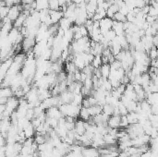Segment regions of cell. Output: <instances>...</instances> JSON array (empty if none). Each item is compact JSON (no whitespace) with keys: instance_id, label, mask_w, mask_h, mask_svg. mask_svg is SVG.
Masks as SVG:
<instances>
[{"instance_id":"9a60e30c","label":"cell","mask_w":158,"mask_h":157,"mask_svg":"<svg viewBox=\"0 0 158 157\" xmlns=\"http://www.w3.org/2000/svg\"><path fill=\"white\" fill-rule=\"evenodd\" d=\"M11 96H13V93L10 87H0V97L9 98Z\"/></svg>"},{"instance_id":"7a4b0ae2","label":"cell","mask_w":158,"mask_h":157,"mask_svg":"<svg viewBox=\"0 0 158 157\" xmlns=\"http://www.w3.org/2000/svg\"><path fill=\"white\" fill-rule=\"evenodd\" d=\"M36 43V41H35V37L33 36H27L23 39L21 43V46H22V49H23L26 53L29 51L33 50V46H35Z\"/></svg>"},{"instance_id":"8d00e7d4","label":"cell","mask_w":158,"mask_h":157,"mask_svg":"<svg viewBox=\"0 0 158 157\" xmlns=\"http://www.w3.org/2000/svg\"><path fill=\"white\" fill-rule=\"evenodd\" d=\"M81 107H84V108H88L90 107V103L88 102V99H87V97H84L83 99H82V102H81Z\"/></svg>"},{"instance_id":"484cf974","label":"cell","mask_w":158,"mask_h":157,"mask_svg":"<svg viewBox=\"0 0 158 157\" xmlns=\"http://www.w3.org/2000/svg\"><path fill=\"white\" fill-rule=\"evenodd\" d=\"M46 122L51 127L53 130H55L57 127L58 126V119L56 118H51V117H46Z\"/></svg>"},{"instance_id":"d6a6232c","label":"cell","mask_w":158,"mask_h":157,"mask_svg":"<svg viewBox=\"0 0 158 157\" xmlns=\"http://www.w3.org/2000/svg\"><path fill=\"white\" fill-rule=\"evenodd\" d=\"M117 108H118V110H119L120 116H126L128 113H129V111H128L127 107L124 106V104H122L121 103H119V104L117 106Z\"/></svg>"},{"instance_id":"7c38bea8","label":"cell","mask_w":158,"mask_h":157,"mask_svg":"<svg viewBox=\"0 0 158 157\" xmlns=\"http://www.w3.org/2000/svg\"><path fill=\"white\" fill-rule=\"evenodd\" d=\"M57 24H58V27H59L60 29H62L64 32H65V31H67V30L70 29V28H71V26L73 25V23H71V22L70 21V20H69V19L64 18V17L59 20V22H58Z\"/></svg>"},{"instance_id":"4fadbf2b","label":"cell","mask_w":158,"mask_h":157,"mask_svg":"<svg viewBox=\"0 0 158 157\" xmlns=\"http://www.w3.org/2000/svg\"><path fill=\"white\" fill-rule=\"evenodd\" d=\"M88 109V113L90 116H94L97 115L102 114V106L99 104H95V106H92L87 108Z\"/></svg>"},{"instance_id":"d4e9b609","label":"cell","mask_w":158,"mask_h":157,"mask_svg":"<svg viewBox=\"0 0 158 157\" xmlns=\"http://www.w3.org/2000/svg\"><path fill=\"white\" fill-rule=\"evenodd\" d=\"M147 56H148V57L150 58V60H153V59H157L158 52H157L156 46H153L151 49H150V50L148 51V53H147Z\"/></svg>"},{"instance_id":"ab89813d","label":"cell","mask_w":158,"mask_h":157,"mask_svg":"<svg viewBox=\"0 0 158 157\" xmlns=\"http://www.w3.org/2000/svg\"><path fill=\"white\" fill-rule=\"evenodd\" d=\"M141 153H133V154L130 155L129 157H141Z\"/></svg>"},{"instance_id":"6da1fadb","label":"cell","mask_w":158,"mask_h":157,"mask_svg":"<svg viewBox=\"0 0 158 157\" xmlns=\"http://www.w3.org/2000/svg\"><path fill=\"white\" fill-rule=\"evenodd\" d=\"M21 11H23V9H22L21 4H19V5H13V6L9 7V13H7V18L9 19V20L12 22V23H13L14 20L18 18V16L20 14Z\"/></svg>"},{"instance_id":"f35d334b","label":"cell","mask_w":158,"mask_h":157,"mask_svg":"<svg viewBox=\"0 0 158 157\" xmlns=\"http://www.w3.org/2000/svg\"><path fill=\"white\" fill-rule=\"evenodd\" d=\"M5 109H6L5 104H0V116H2V114L4 113Z\"/></svg>"},{"instance_id":"8fae6325","label":"cell","mask_w":158,"mask_h":157,"mask_svg":"<svg viewBox=\"0 0 158 157\" xmlns=\"http://www.w3.org/2000/svg\"><path fill=\"white\" fill-rule=\"evenodd\" d=\"M73 64L76 67V69H79V70H82L84 69L85 67V63H84V60L82 56L80 55V54H76L74 55V59H73Z\"/></svg>"},{"instance_id":"8992f818","label":"cell","mask_w":158,"mask_h":157,"mask_svg":"<svg viewBox=\"0 0 158 157\" xmlns=\"http://www.w3.org/2000/svg\"><path fill=\"white\" fill-rule=\"evenodd\" d=\"M74 132L76 135L81 136L85 133L86 130L84 127V121H82L81 119H76L75 121V126H74Z\"/></svg>"},{"instance_id":"60d3db41","label":"cell","mask_w":158,"mask_h":157,"mask_svg":"<svg viewBox=\"0 0 158 157\" xmlns=\"http://www.w3.org/2000/svg\"><path fill=\"white\" fill-rule=\"evenodd\" d=\"M150 1H151V0H144V2H145V4H146V5H149Z\"/></svg>"},{"instance_id":"ba28073f","label":"cell","mask_w":158,"mask_h":157,"mask_svg":"<svg viewBox=\"0 0 158 157\" xmlns=\"http://www.w3.org/2000/svg\"><path fill=\"white\" fill-rule=\"evenodd\" d=\"M112 30L115 32L117 36H120V35H124L125 34L123 22H118V21H116V20H113Z\"/></svg>"},{"instance_id":"e0dca14e","label":"cell","mask_w":158,"mask_h":157,"mask_svg":"<svg viewBox=\"0 0 158 157\" xmlns=\"http://www.w3.org/2000/svg\"><path fill=\"white\" fill-rule=\"evenodd\" d=\"M23 131H24V134H25V137H26V139L27 138H33V137H34V135H35V129L33 128V126L30 123L26 128L23 130Z\"/></svg>"},{"instance_id":"d590c367","label":"cell","mask_w":158,"mask_h":157,"mask_svg":"<svg viewBox=\"0 0 158 157\" xmlns=\"http://www.w3.org/2000/svg\"><path fill=\"white\" fill-rule=\"evenodd\" d=\"M134 5L135 7H139V9H142L146 4L144 2V0H134Z\"/></svg>"},{"instance_id":"277c9868","label":"cell","mask_w":158,"mask_h":157,"mask_svg":"<svg viewBox=\"0 0 158 157\" xmlns=\"http://www.w3.org/2000/svg\"><path fill=\"white\" fill-rule=\"evenodd\" d=\"M81 154L83 157H100L98 149L93 147H83L81 150Z\"/></svg>"},{"instance_id":"74e56055","label":"cell","mask_w":158,"mask_h":157,"mask_svg":"<svg viewBox=\"0 0 158 157\" xmlns=\"http://www.w3.org/2000/svg\"><path fill=\"white\" fill-rule=\"evenodd\" d=\"M152 154H153V152L151 150H148V151L141 153V157H152Z\"/></svg>"},{"instance_id":"3957f363","label":"cell","mask_w":158,"mask_h":157,"mask_svg":"<svg viewBox=\"0 0 158 157\" xmlns=\"http://www.w3.org/2000/svg\"><path fill=\"white\" fill-rule=\"evenodd\" d=\"M112 24H113V20L110 18L105 17L99 21V28H100V32L102 34H104L107 32H108L109 30L112 29Z\"/></svg>"},{"instance_id":"83f0119b","label":"cell","mask_w":158,"mask_h":157,"mask_svg":"<svg viewBox=\"0 0 158 157\" xmlns=\"http://www.w3.org/2000/svg\"><path fill=\"white\" fill-rule=\"evenodd\" d=\"M104 35V38L105 39V40H107L108 42H111L113 39L115 38V37L117 36L116 35V33H115V32L113 31V30L111 29V30H109L108 32H107L104 34H103Z\"/></svg>"},{"instance_id":"5bb4252c","label":"cell","mask_w":158,"mask_h":157,"mask_svg":"<svg viewBox=\"0 0 158 157\" xmlns=\"http://www.w3.org/2000/svg\"><path fill=\"white\" fill-rule=\"evenodd\" d=\"M99 70L101 73V77L104 79H107L109 74H110V71H111L110 65L109 64H102L101 67L99 68Z\"/></svg>"},{"instance_id":"4dcf8cb0","label":"cell","mask_w":158,"mask_h":157,"mask_svg":"<svg viewBox=\"0 0 158 157\" xmlns=\"http://www.w3.org/2000/svg\"><path fill=\"white\" fill-rule=\"evenodd\" d=\"M76 70L77 69L73 62H66V71L67 73H74Z\"/></svg>"},{"instance_id":"e575fe53","label":"cell","mask_w":158,"mask_h":157,"mask_svg":"<svg viewBox=\"0 0 158 157\" xmlns=\"http://www.w3.org/2000/svg\"><path fill=\"white\" fill-rule=\"evenodd\" d=\"M79 33H80V35L82 37H85V36H89V33H88V31L87 29L85 28L84 25H81V26H79V29H78Z\"/></svg>"},{"instance_id":"f1b7e54d","label":"cell","mask_w":158,"mask_h":157,"mask_svg":"<svg viewBox=\"0 0 158 157\" xmlns=\"http://www.w3.org/2000/svg\"><path fill=\"white\" fill-rule=\"evenodd\" d=\"M129 127V121H128L127 116H120V123H119V128L121 129H127Z\"/></svg>"},{"instance_id":"603a6c76","label":"cell","mask_w":158,"mask_h":157,"mask_svg":"<svg viewBox=\"0 0 158 157\" xmlns=\"http://www.w3.org/2000/svg\"><path fill=\"white\" fill-rule=\"evenodd\" d=\"M33 141H34V143H35L37 145H40V144L46 143V141H47L46 135V136H43V135H38V134H36V135H34Z\"/></svg>"},{"instance_id":"30bf717a","label":"cell","mask_w":158,"mask_h":157,"mask_svg":"<svg viewBox=\"0 0 158 157\" xmlns=\"http://www.w3.org/2000/svg\"><path fill=\"white\" fill-rule=\"evenodd\" d=\"M120 116H110L107 120V127L110 129H119Z\"/></svg>"},{"instance_id":"44dd1931","label":"cell","mask_w":158,"mask_h":157,"mask_svg":"<svg viewBox=\"0 0 158 157\" xmlns=\"http://www.w3.org/2000/svg\"><path fill=\"white\" fill-rule=\"evenodd\" d=\"M102 65V59H101V55H97L93 56V59L91 63V66L93 69H99Z\"/></svg>"},{"instance_id":"ac0fdd59","label":"cell","mask_w":158,"mask_h":157,"mask_svg":"<svg viewBox=\"0 0 158 157\" xmlns=\"http://www.w3.org/2000/svg\"><path fill=\"white\" fill-rule=\"evenodd\" d=\"M150 104H157L158 102V93H149L146 96V99H145Z\"/></svg>"},{"instance_id":"d6986e66","label":"cell","mask_w":158,"mask_h":157,"mask_svg":"<svg viewBox=\"0 0 158 157\" xmlns=\"http://www.w3.org/2000/svg\"><path fill=\"white\" fill-rule=\"evenodd\" d=\"M79 117L80 119H81L82 121H88L90 119V115L88 113V109L84 108V107H80V113H79Z\"/></svg>"},{"instance_id":"52a82bcc","label":"cell","mask_w":158,"mask_h":157,"mask_svg":"<svg viewBox=\"0 0 158 157\" xmlns=\"http://www.w3.org/2000/svg\"><path fill=\"white\" fill-rule=\"evenodd\" d=\"M49 17L53 24H57L59 20L63 18V12L61 10H50L49 9Z\"/></svg>"},{"instance_id":"cb8c5ba5","label":"cell","mask_w":158,"mask_h":157,"mask_svg":"<svg viewBox=\"0 0 158 157\" xmlns=\"http://www.w3.org/2000/svg\"><path fill=\"white\" fill-rule=\"evenodd\" d=\"M48 9L50 10H59L60 6L58 0H48Z\"/></svg>"},{"instance_id":"f546056e","label":"cell","mask_w":158,"mask_h":157,"mask_svg":"<svg viewBox=\"0 0 158 157\" xmlns=\"http://www.w3.org/2000/svg\"><path fill=\"white\" fill-rule=\"evenodd\" d=\"M9 7L7 6H2L0 7V19L3 20L7 16V13H9Z\"/></svg>"},{"instance_id":"5b68a950","label":"cell","mask_w":158,"mask_h":157,"mask_svg":"<svg viewBox=\"0 0 158 157\" xmlns=\"http://www.w3.org/2000/svg\"><path fill=\"white\" fill-rule=\"evenodd\" d=\"M46 117H51V118H56V119H59L61 118L63 116L60 112L59 108L57 106H52L48 109L46 110Z\"/></svg>"},{"instance_id":"ffe728a7","label":"cell","mask_w":158,"mask_h":157,"mask_svg":"<svg viewBox=\"0 0 158 157\" xmlns=\"http://www.w3.org/2000/svg\"><path fill=\"white\" fill-rule=\"evenodd\" d=\"M118 7L116 6V5H114V4H111L110 6H109V7L107 9V18H110V19H112L113 18V16L118 11Z\"/></svg>"},{"instance_id":"1f68e13d","label":"cell","mask_w":158,"mask_h":157,"mask_svg":"<svg viewBox=\"0 0 158 157\" xmlns=\"http://www.w3.org/2000/svg\"><path fill=\"white\" fill-rule=\"evenodd\" d=\"M109 65H110L111 70H117V69H118L120 68H122V67H121V62L117 60V59H115V60L113 61L112 63H110Z\"/></svg>"},{"instance_id":"7402d4cb","label":"cell","mask_w":158,"mask_h":157,"mask_svg":"<svg viewBox=\"0 0 158 157\" xmlns=\"http://www.w3.org/2000/svg\"><path fill=\"white\" fill-rule=\"evenodd\" d=\"M113 111H114V107L109 103H105L102 106V113L107 115L109 116L113 115Z\"/></svg>"},{"instance_id":"b9f144b4","label":"cell","mask_w":158,"mask_h":157,"mask_svg":"<svg viewBox=\"0 0 158 157\" xmlns=\"http://www.w3.org/2000/svg\"><path fill=\"white\" fill-rule=\"evenodd\" d=\"M0 20H1V19H0Z\"/></svg>"},{"instance_id":"836d02e7","label":"cell","mask_w":158,"mask_h":157,"mask_svg":"<svg viewBox=\"0 0 158 157\" xmlns=\"http://www.w3.org/2000/svg\"><path fill=\"white\" fill-rule=\"evenodd\" d=\"M150 6V5H149ZM157 14H158V9H155V7L150 6L149 7V11L147 13L148 16H152V17H155L157 18Z\"/></svg>"},{"instance_id":"9c48e42d","label":"cell","mask_w":158,"mask_h":157,"mask_svg":"<svg viewBox=\"0 0 158 157\" xmlns=\"http://www.w3.org/2000/svg\"><path fill=\"white\" fill-rule=\"evenodd\" d=\"M73 96H74V94L71 92L67 90V91L59 94V98H60V101L62 102V103H71V102L73 100Z\"/></svg>"},{"instance_id":"2e32d148","label":"cell","mask_w":158,"mask_h":157,"mask_svg":"<svg viewBox=\"0 0 158 157\" xmlns=\"http://www.w3.org/2000/svg\"><path fill=\"white\" fill-rule=\"evenodd\" d=\"M103 140L104 141V143L105 145H113V144H117V140L115 138V137H113L111 136L110 134H105V135L103 136Z\"/></svg>"},{"instance_id":"4316f807","label":"cell","mask_w":158,"mask_h":157,"mask_svg":"<svg viewBox=\"0 0 158 157\" xmlns=\"http://www.w3.org/2000/svg\"><path fill=\"white\" fill-rule=\"evenodd\" d=\"M112 20H116V21H118V22H124L125 21H127L126 20V16H124L123 14H121L119 11H117L114 16H113V18H112Z\"/></svg>"}]
</instances>
